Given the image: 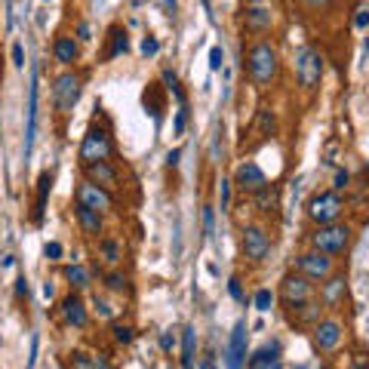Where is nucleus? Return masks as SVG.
Returning <instances> with one entry per match:
<instances>
[{
	"mask_svg": "<svg viewBox=\"0 0 369 369\" xmlns=\"http://www.w3.org/2000/svg\"><path fill=\"white\" fill-rule=\"evenodd\" d=\"M271 305H274L271 289H259V293H255V308H259V311H271Z\"/></svg>",
	"mask_w": 369,
	"mask_h": 369,
	"instance_id": "obj_33",
	"label": "nucleus"
},
{
	"mask_svg": "<svg viewBox=\"0 0 369 369\" xmlns=\"http://www.w3.org/2000/svg\"><path fill=\"white\" fill-rule=\"evenodd\" d=\"M52 102L62 114H71L74 105L81 102V77L74 71H65V74L56 77V87H52Z\"/></svg>",
	"mask_w": 369,
	"mask_h": 369,
	"instance_id": "obj_4",
	"label": "nucleus"
},
{
	"mask_svg": "<svg viewBox=\"0 0 369 369\" xmlns=\"http://www.w3.org/2000/svg\"><path fill=\"white\" fill-rule=\"evenodd\" d=\"M59 311H62V320L68 323V326H87V305H83V299L77 293L65 295L62 305H59Z\"/></svg>",
	"mask_w": 369,
	"mask_h": 369,
	"instance_id": "obj_15",
	"label": "nucleus"
},
{
	"mask_svg": "<svg viewBox=\"0 0 369 369\" xmlns=\"http://www.w3.org/2000/svg\"><path fill=\"white\" fill-rule=\"evenodd\" d=\"M348 182H351V176H348V173H345V169H339V173H335V191L348 188Z\"/></svg>",
	"mask_w": 369,
	"mask_h": 369,
	"instance_id": "obj_42",
	"label": "nucleus"
},
{
	"mask_svg": "<svg viewBox=\"0 0 369 369\" xmlns=\"http://www.w3.org/2000/svg\"><path fill=\"white\" fill-rule=\"evenodd\" d=\"M299 274H305L308 280H326V277L333 274V259H329L326 253L311 249V253L299 255Z\"/></svg>",
	"mask_w": 369,
	"mask_h": 369,
	"instance_id": "obj_8",
	"label": "nucleus"
},
{
	"mask_svg": "<svg viewBox=\"0 0 369 369\" xmlns=\"http://www.w3.org/2000/svg\"><path fill=\"white\" fill-rule=\"evenodd\" d=\"M12 62H16L19 68H22V65H25V52H22V43H16V46H12Z\"/></svg>",
	"mask_w": 369,
	"mask_h": 369,
	"instance_id": "obj_44",
	"label": "nucleus"
},
{
	"mask_svg": "<svg viewBox=\"0 0 369 369\" xmlns=\"http://www.w3.org/2000/svg\"><path fill=\"white\" fill-rule=\"evenodd\" d=\"M65 280H68L74 289H87L89 286V271L83 265H68L65 268Z\"/></svg>",
	"mask_w": 369,
	"mask_h": 369,
	"instance_id": "obj_25",
	"label": "nucleus"
},
{
	"mask_svg": "<svg viewBox=\"0 0 369 369\" xmlns=\"http://www.w3.org/2000/svg\"><path fill=\"white\" fill-rule=\"evenodd\" d=\"M341 341V323L339 320H320L314 323V348L323 354L335 351Z\"/></svg>",
	"mask_w": 369,
	"mask_h": 369,
	"instance_id": "obj_11",
	"label": "nucleus"
},
{
	"mask_svg": "<svg viewBox=\"0 0 369 369\" xmlns=\"http://www.w3.org/2000/svg\"><path fill=\"white\" fill-rule=\"evenodd\" d=\"M246 28L249 31L271 28V12H268L265 6H249V10H246Z\"/></svg>",
	"mask_w": 369,
	"mask_h": 369,
	"instance_id": "obj_22",
	"label": "nucleus"
},
{
	"mask_svg": "<svg viewBox=\"0 0 369 369\" xmlns=\"http://www.w3.org/2000/svg\"><path fill=\"white\" fill-rule=\"evenodd\" d=\"M111 157V138L105 129H89L81 142V160L83 167L87 163H96V160H108Z\"/></svg>",
	"mask_w": 369,
	"mask_h": 369,
	"instance_id": "obj_6",
	"label": "nucleus"
},
{
	"mask_svg": "<svg viewBox=\"0 0 369 369\" xmlns=\"http://www.w3.org/2000/svg\"><path fill=\"white\" fill-rule=\"evenodd\" d=\"M160 348H163L167 354L173 351V335H169V333H163V335H160Z\"/></svg>",
	"mask_w": 369,
	"mask_h": 369,
	"instance_id": "obj_46",
	"label": "nucleus"
},
{
	"mask_svg": "<svg viewBox=\"0 0 369 369\" xmlns=\"http://www.w3.org/2000/svg\"><path fill=\"white\" fill-rule=\"evenodd\" d=\"M280 295H283V302H286V305L311 299V280H308L305 274H286L280 280Z\"/></svg>",
	"mask_w": 369,
	"mask_h": 369,
	"instance_id": "obj_12",
	"label": "nucleus"
},
{
	"mask_svg": "<svg viewBox=\"0 0 369 369\" xmlns=\"http://www.w3.org/2000/svg\"><path fill=\"white\" fill-rule=\"evenodd\" d=\"M243 253H246V259L253 262H262L268 253H271V237H268L265 228L259 225H246L243 228Z\"/></svg>",
	"mask_w": 369,
	"mask_h": 369,
	"instance_id": "obj_7",
	"label": "nucleus"
},
{
	"mask_svg": "<svg viewBox=\"0 0 369 369\" xmlns=\"http://www.w3.org/2000/svg\"><path fill=\"white\" fill-rule=\"evenodd\" d=\"M77 34H81V37H89V25H87V22H83V25H81V28H77Z\"/></svg>",
	"mask_w": 369,
	"mask_h": 369,
	"instance_id": "obj_49",
	"label": "nucleus"
},
{
	"mask_svg": "<svg viewBox=\"0 0 369 369\" xmlns=\"http://www.w3.org/2000/svg\"><path fill=\"white\" fill-rule=\"evenodd\" d=\"M277 351H280V348L277 345H271V348H262L259 354H255L253 360H249V369H268L277 360Z\"/></svg>",
	"mask_w": 369,
	"mask_h": 369,
	"instance_id": "obj_27",
	"label": "nucleus"
},
{
	"mask_svg": "<svg viewBox=\"0 0 369 369\" xmlns=\"http://www.w3.org/2000/svg\"><path fill=\"white\" fill-rule=\"evenodd\" d=\"M92 305H96V314H98V317H105V320L114 317V308H111V302H105V299H98V295H96V302H92Z\"/></svg>",
	"mask_w": 369,
	"mask_h": 369,
	"instance_id": "obj_35",
	"label": "nucleus"
},
{
	"mask_svg": "<svg viewBox=\"0 0 369 369\" xmlns=\"http://www.w3.org/2000/svg\"><path fill=\"white\" fill-rule=\"evenodd\" d=\"M295 74H299V83L305 89H314L323 77V56L311 46L295 52Z\"/></svg>",
	"mask_w": 369,
	"mask_h": 369,
	"instance_id": "obj_5",
	"label": "nucleus"
},
{
	"mask_svg": "<svg viewBox=\"0 0 369 369\" xmlns=\"http://www.w3.org/2000/svg\"><path fill=\"white\" fill-rule=\"evenodd\" d=\"M259 129L265 136H274V129H277V120H274V114L271 111H259Z\"/></svg>",
	"mask_w": 369,
	"mask_h": 369,
	"instance_id": "obj_31",
	"label": "nucleus"
},
{
	"mask_svg": "<svg viewBox=\"0 0 369 369\" xmlns=\"http://www.w3.org/2000/svg\"><path fill=\"white\" fill-rule=\"evenodd\" d=\"M200 369H213V357H207V360H203V366Z\"/></svg>",
	"mask_w": 369,
	"mask_h": 369,
	"instance_id": "obj_51",
	"label": "nucleus"
},
{
	"mask_svg": "<svg viewBox=\"0 0 369 369\" xmlns=\"http://www.w3.org/2000/svg\"><path fill=\"white\" fill-rule=\"evenodd\" d=\"M311 243L317 253L339 255V253H345L348 243H351V228L339 225V222H333V225H317V231L311 234Z\"/></svg>",
	"mask_w": 369,
	"mask_h": 369,
	"instance_id": "obj_2",
	"label": "nucleus"
},
{
	"mask_svg": "<svg viewBox=\"0 0 369 369\" xmlns=\"http://www.w3.org/2000/svg\"><path fill=\"white\" fill-rule=\"evenodd\" d=\"M74 200L83 203V207H89V209H96V213L111 209V194L105 188H98V184H92V182H81V184H77Z\"/></svg>",
	"mask_w": 369,
	"mask_h": 369,
	"instance_id": "obj_10",
	"label": "nucleus"
},
{
	"mask_svg": "<svg viewBox=\"0 0 369 369\" xmlns=\"http://www.w3.org/2000/svg\"><path fill=\"white\" fill-rule=\"evenodd\" d=\"M68 369H92V357L83 354V351H74L71 360H68Z\"/></svg>",
	"mask_w": 369,
	"mask_h": 369,
	"instance_id": "obj_32",
	"label": "nucleus"
},
{
	"mask_svg": "<svg viewBox=\"0 0 369 369\" xmlns=\"http://www.w3.org/2000/svg\"><path fill=\"white\" fill-rule=\"evenodd\" d=\"M234 184L243 191V194H255V191H262L268 184V179H265V173H262V167L259 163H253V160H246V163H240L237 167V173H234Z\"/></svg>",
	"mask_w": 369,
	"mask_h": 369,
	"instance_id": "obj_9",
	"label": "nucleus"
},
{
	"mask_svg": "<svg viewBox=\"0 0 369 369\" xmlns=\"http://www.w3.org/2000/svg\"><path fill=\"white\" fill-rule=\"evenodd\" d=\"M167 163H169V167H179V151H169V154H167Z\"/></svg>",
	"mask_w": 369,
	"mask_h": 369,
	"instance_id": "obj_48",
	"label": "nucleus"
},
{
	"mask_svg": "<svg viewBox=\"0 0 369 369\" xmlns=\"http://www.w3.org/2000/svg\"><path fill=\"white\" fill-rule=\"evenodd\" d=\"M341 213H345V200L339 197V191H320L308 200V215L317 225H333V222H339Z\"/></svg>",
	"mask_w": 369,
	"mask_h": 369,
	"instance_id": "obj_3",
	"label": "nucleus"
},
{
	"mask_svg": "<svg viewBox=\"0 0 369 369\" xmlns=\"http://www.w3.org/2000/svg\"><path fill=\"white\" fill-rule=\"evenodd\" d=\"M228 293H231V299H234V302H246L243 286H240V280H237V277H231V280H228Z\"/></svg>",
	"mask_w": 369,
	"mask_h": 369,
	"instance_id": "obj_36",
	"label": "nucleus"
},
{
	"mask_svg": "<svg viewBox=\"0 0 369 369\" xmlns=\"http://www.w3.org/2000/svg\"><path fill=\"white\" fill-rule=\"evenodd\" d=\"M255 207H259V213H274L277 209V188H262L255 191Z\"/></svg>",
	"mask_w": 369,
	"mask_h": 369,
	"instance_id": "obj_26",
	"label": "nucleus"
},
{
	"mask_svg": "<svg viewBox=\"0 0 369 369\" xmlns=\"http://www.w3.org/2000/svg\"><path fill=\"white\" fill-rule=\"evenodd\" d=\"M16 295L19 299H28V280H25V277H19L16 280Z\"/></svg>",
	"mask_w": 369,
	"mask_h": 369,
	"instance_id": "obj_43",
	"label": "nucleus"
},
{
	"mask_svg": "<svg viewBox=\"0 0 369 369\" xmlns=\"http://www.w3.org/2000/svg\"><path fill=\"white\" fill-rule=\"evenodd\" d=\"M354 25H357V28H366L369 25V10H360L357 19H354Z\"/></svg>",
	"mask_w": 369,
	"mask_h": 369,
	"instance_id": "obj_45",
	"label": "nucleus"
},
{
	"mask_svg": "<svg viewBox=\"0 0 369 369\" xmlns=\"http://www.w3.org/2000/svg\"><path fill=\"white\" fill-rule=\"evenodd\" d=\"M92 369H114L108 360V354H98V357H92Z\"/></svg>",
	"mask_w": 369,
	"mask_h": 369,
	"instance_id": "obj_41",
	"label": "nucleus"
},
{
	"mask_svg": "<svg viewBox=\"0 0 369 369\" xmlns=\"http://www.w3.org/2000/svg\"><path fill=\"white\" fill-rule=\"evenodd\" d=\"M320 314H323V305L320 302H293V305L286 308V317L289 323H295V326H314V323H320Z\"/></svg>",
	"mask_w": 369,
	"mask_h": 369,
	"instance_id": "obj_13",
	"label": "nucleus"
},
{
	"mask_svg": "<svg viewBox=\"0 0 369 369\" xmlns=\"http://www.w3.org/2000/svg\"><path fill=\"white\" fill-rule=\"evenodd\" d=\"M157 50H160L157 37H145V41H142V52H145V56H157Z\"/></svg>",
	"mask_w": 369,
	"mask_h": 369,
	"instance_id": "obj_39",
	"label": "nucleus"
},
{
	"mask_svg": "<svg viewBox=\"0 0 369 369\" xmlns=\"http://www.w3.org/2000/svg\"><path fill=\"white\" fill-rule=\"evenodd\" d=\"M43 253H46V259H52V262L62 259V243H46Z\"/></svg>",
	"mask_w": 369,
	"mask_h": 369,
	"instance_id": "obj_40",
	"label": "nucleus"
},
{
	"mask_svg": "<svg viewBox=\"0 0 369 369\" xmlns=\"http://www.w3.org/2000/svg\"><path fill=\"white\" fill-rule=\"evenodd\" d=\"M302 3H308V6H323L326 0H302Z\"/></svg>",
	"mask_w": 369,
	"mask_h": 369,
	"instance_id": "obj_50",
	"label": "nucleus"
},
{
	"mask_svg": "<svg viewBox=\"0 0 369 369\" xmlns=\"http://www.w3.org/2000/svg\"><path fill=\"white\" fill-rule=\"evenodd\" d=\"M222 62H225V52H222V46H213V50H209V68L219 71Z\"/></svg>",
	"mask_w": 369,
	"mask_h": 369,
	"instance_id": "obj_37",
	"label": "nucleus"
},
{
	"mask_svg": "<svg viewBox=\"0 0 369 369\" xmlns=\"http://www.w3.org/2000/svg\"><path fill=\"white\" fill-rule=\"evenodd\" d=\"M213 228H215V209L207 207V209H203V231H207V234H213Z\"/></svg>",
	"mask_w": 369,
	"mask_h": 369,
	"instance_id": "obj_38",
	"label": "nucleus"
},
{
	"mask_svg": "<svg viewBox=\"0 0 369 369\" xmlns=\"http://www.w3.org/2000/svg\"><path fill=\"white\" fill-rule=\"evenodd\" d=\"M167 6H169V10H176V0H167Z\"/></svg>",
	"mask_w": 369,
	"mask_h": 369,
	"instance_id": "obj_52",
	"label": "nucleus"
},
{
	"mask_svg": "<svg viewBox=\"0 0 369 369\" xmlns=\"http://www.w3.org/2000/svg\"><path fill=\"white\" fill-rule=\"evenodd\" d=\"M50 188H52V176H50V173H43L41 179H37V207H34V222H37V225H41V222H43L46 194H50Z\"/></svg>",
	"mask_w": 369,
	"mask_h": 369,
	"instance_id": "obj_23",
	"label": "nucleus"
},
{
	"mask_svg": "<svg viewBox=\"0 0 369 369\" xmlns=\"http://www.w3.org/2000/svg\"><path fill=\"white\" fill-rule=\"evenodd\" d=\"M345 289H348V280H345V274H329L326 277V283H323V289H320V305L323 308H335L341 299H345Z\"/></svg>",
	"mask_w": 369,
	"mask_h": 369,
	"instance_id": "obj_18",
	"label": "nucleus"
},
{
	"mask_svg": "<svg viewBox=\"0 0 369 369\" xmlns=\"http://www.w3.org/2000/svg\"><path fill=\"white\" fill-rule=\"evenodd\" d=\"M87 182L92 184H98V188H105V191H111V188H117V169L111 167L108 160H96V163H87Z\"/></svg>",
	"mask_w": 369,
	"mask_h": 369,
	"instance_id": "obj_16",
	"label": "nucleus"
},
{
	"mask_svg": "<svg viewBox=\"0 0 369 369\" xmlns=\"http://www.w3.org/2000/svg\"><path fill=\"white\" fill-rule=\"evenodd\" d=\"M77 41L74 37H59L56 46H52V56H56V62H62V65H74L77 62Z\"/></svg>",
	"mask_w": 369,
	"mask_h": 369,
	"instance_id": "obj_20",
	"label": "nucleus"
},
{
	"mask_svg": "<svg viewBox=\"0 0 369 369\" xmlns=\"http://www.w3.org/2000/svg\"><path fill=\"white\" fill-rule=\"evenodd\" d=\"M105 286H108L111 293H129V277L120 271H108L105 274Z\"/></svg>",
	"mask_w": 369,
	"mask_h": 369,
	"instance_id": "obj_28",
	"label": "nucleus"
},
{
	"mask_svg": "<svg viewBox=\"0 0 369 369\" xmlns=\"http://www.w3.org/2000/svg\"><path fill=\"white\" fill-rule=\"evenodd\" d=\"M243 360H246V323H237L234 333H231V345L225 354V366L228 369H243Z\"/></svg>",
	"mask_w": 369,
	"mask_h": 369,
	"instance_id": "obj_14",
	"label": "nucleus"
},
{
	"mask_svg": "<svg viewBox=\"0 0 369 369\" xmlns=\"http://www.w3.org/2000/svg\"><path fill=\"white\" fill-rule=\"evenodd\" d=\"M111 50H108V59H114V56H120V52H127L129 50V43H127V31H120V28H114L111 31Z\"/></svg>",
	"mask_w": 369,
	"mask_h": 369,
	"instance_id": "obj_29",
	"label": "nucleus"
},
{
	"mask_svg": "<svg viewBox=\"0 0 369 369\" xmlns=\"http://www.w3.org/2000/svg\"><path fill=\"white\" fill-rule=\"evenodd\" d=\"M194 351H197V329L184 326V333H182V369H194Z\"/></svg>",
	"mask_w": 369,
	"mask_h": 369,
	"instance_id": "obj_21",
	"label": "nucleus"
},
{
	"mask_svg": "<svg viewBox=\"0 0 369 369\" xmlns=\"http://www.w3.org/2000/svg\"><path fill=\"white\" fill-rule=\"evenodd\" d=\"M111 333H114V341H117V345H129V341L136 339L133 326H127V323H114V326H111Z\"/></svg>",
	"mask_w": 369,
	"mask_h": 369,
	"instance_id": "obj_30",
	"label": "nucleus"
},
{
	"mask_svg": "<svg viewBox=\"0 0 369 369\" xmlns=\"http://www.w3.org/2000/svg\"><path fill=\"white\" fill-rule=\"evenodd\" d=\"M37 71L31 77V87H28V129H25V157H31L34 151V133H37Z\"/></svg>",
	"mask_w": 369,
	"mask_h": 369,
	"instance_id": "obj_17",
	"label": "nucleus"
},
{
	"mask_svg": "<svg viewBox=\"0 0 369 369\" xmlns=\"http://www.w3.org/2000/svg\"><path fill=\"white\" fill-rule=\"evenodd\" d=\"M246 71H249V81H253L255 87H271L274 77H277V52H274V46L265 43V41L249 46Z\"/></svg>",
	"mask_w": 369,
	"mask_h": 369,
	"instance_id": "obj_1",
	"label": "nucleus"
},
{
	"mask_svg": "<svg viewBox=\"0 0 369 369\" xmlns=\"http://www.w3.org/2000/svg\"><path fill=\"white\" fill-rule=\"evenodd\" d=\"M182 129H184V108L176 114V133H182Z\"/></svg>",
	"mask_w": 369,
	"mask_h": 369,
	"instance_id": "obj_47",
	"label": "nucleus"
},
{
	"mask_svg": "<svg viewBox=\"0 0 369 369\" xmlns=\"http://www.w3.org/2000/svg\"><path fill=\"white\" fill-rule=\"evenodd\" d=\"M219 207H222V213H228V207H231V182H228V179H222V188H219Z\"/></svg>",
	"mask_w": 369,
	"mask_h": 369,
	"instance_id": "obj_34",
	"label": "nucleus"
},
{
	"mask_svg": "<svg viewBox=\"0 0 369 369\" xmlns=\"http://www.w3.org/2000/svg\"><path fill=\"white\" fill-rule=\"evenodd\" d=\"M98 259L105 262V265H120V259H123V253H120V243L117 240H98Z\"/></svg>",
	"mask_w": 369,
	"mask_h": 369,
	"instance_id": "obj_24",
	"label": "nucleus"
},
{
	"mask_svg": "<svg viewBox=\"0 0 369 369\" xmlns=\"http://www.w3.org/2000/svg\"><path fill=\"white\" fill-rule=\"evenodd\" d=\"M74 215H77V222H81L83 234H89V237H98V234H102V213H96V209H89V207H83V203H77V207H74Z\"/></svg>",
	"mask_w": 369,
	"mask_h": 369,
	"instance_id": "obj_19",
	"label": "nucleus"
}]
</instances>
